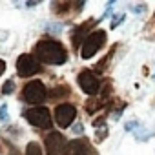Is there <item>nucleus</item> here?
<instances>
[{
  "label": "nucleus",
  "mask_w": 155,
  "mask_h": 155,
  "mask_svg": "<svg viewBox=\"0 0 155 155\" xmlns=\"http://www.w3.org/2000/svg\"><path fill=\"white\" fill-rule=\"evenodd\" d=\"M4 71H6V62L0 58V77H2V73H4Z\"/></svg>",
  "instance_id": "a211bd4d"
},
{
  "label": "nucleus",
  "mask_w": 155,
  "mask_h": 155,
  "mask_svg": "<svg viewBox=\"0 0 155 155\" xmlns=\"http://www.w3.org/2000/svg\"><path fill=\"white\" fill-rule=\"evenodd\" d=\"M68 142H66V137L58 131H51L48 137H46V150H48V155H62L64 150H66Z\"/></svg>",
  "instance_id": "39448f33"
},
{
  "label": "nucleus",
  "mask_w": 155,
  "mask_h": 155,
  "mask_svg": "<svg viewBox=\"0 0 155 155\" xmlns=\"http://www.w3.org/2000/svg\"><path fill=\"white\" fill-rule=\"evenodd\" d=\"M35 57L44 64H55V66L64 64L68 60V53L62 48V44H58L57 40H51V38L40 40L35 46Z\"/></svg>",
  "instance_id": "f257e3e1"
},
{
  "label": "nucleus",
  "mask_w": 155,
  "mask_h": 155,
  "mask_svg": "<svg viewBox=\"0 0 155 155\" xmlns=\"http://www.w3.org/2000/svg\"><path fill=\"white\" fill-rule=\"evenodd\" d=\"M15 91V82L13 81H8L4 86H2V93L4 95H9V93H13Z\"/></svg>",
  "instance_id": "4468645a"
},
{
  "label": "nucleus",
  "mask_w": 155,
  "mask_h": 155,
  "mask_svg": "<svg viewBox=\"0 0 155 155\" xmlns=\"http://www.w3.org/2000/svg\"><path fill=\"white\" fill-rule=\"evenodd\" d=\"M133 11H135V13H142V11H144V6H140V8H139V6H137V8H135V9H133Z\"/></svg>",
  "instance_id": "6ab92c4d"
},
{
  "label": "nucleus",
  "mask_w": 155,
  "mask_h": 155,
  "mask_svg": "<svg viewBox=\"0 0 155 155\" xmlns=\"http://www.w3.org/2000/svg\"><path fill=\"white\" fill-rule=\"evenodd\" d=\"M77 117V110L71 104H60L55 110V120L60 128H68Z\"/></svg>",
  "instance_id": "0eeeda50"
},
{
  "label": "nucleus",
  "mask_w": 155,
  "mask_h": 155,
  "mask_svg": "<svg viewBox=\"0 0 155 155\" xmlns=\"http://www.w3.org/2000/svg\"><path fill=\"white\" fill-rule=\"evenodd\" d=\"M137 128H139V124H137L135 120H131V122H128V124H126V131H135Z\"/></svg>",
  "instance_id": "f3484780"
},
{
  "label": "nucleus",
  "mask_w": 155,
  "mask_h": 155,
  "mask_svg": "<svg viewBox=\"0 0 155 155\" xmlns=\"http://www.w3.org/2000/svg\"><path fill=\"white\" fill-rule=\"evenodd\" d=\"M48 91H46V86L40 82V81H31L26 84L24 91H22V97L26 102L29 104H40L44 99H46Z\"/></svg>",
  "instance_id": "7ed1b4c3"
},
{
  "label": "nucleus",
  "mask_w": 155,
  "mask_h": 155,
  "mask_svg": "<svg viewBox=\"0 0 155 155\" xmlns=\"http://www.w3.org/2000/svg\"><path fill=\"white\" fill-rule=\"evenodd\" d=\"M68 93H69V88L68 86H58V88H53L51 90V97L53 99H60V97H64Z\"/></svg>",
  "instance_id": "f8f14e48"
},
{
  "label": "nucleus",
  "mask_w": 155,
  "mask_h": 155,
  "mask_svg": "<svg viewBox=\"0 0 155 155\" xmlns=\"http://www.w3.org/2000/svg\"><path fill=\"white\" fill-rule=\"evenodd\" d=\"M38 69L40 68H38V62H37L35 57H31V55H20L17 58V73L20 77H31Z\"/></svg>",
  "instance_id": "423d86ee"
},
{
  "label": "nucleus",
  "mask_w": 155,
  "mask_h": 155,
  "mask_svg": "<svg viewBox=\"0 0 155 155\" xmlns=\"http://www.w3.org/2000/svg\"><path fill=\"white\" fill-rule=\"evenodd\" d=\"M102 108V101L101 99H90L88 102H86V110H88V113H95L97 110H101Z\"/></svg>",
  "instance_id": "9b49d317"
},
{
  "label": "nucleus",
  "mask_w": 155,
  "mask_h": 155,
  "mask_svg": "<svg viewBox=\"0 0 155 155\" xmlns=\"http://www.w3.org/2000/svg\"><path fill=\"white\" fill-rule=\"evenodd\" d=\"M62 155H95V153H93L91 146H90L86 140L79 139V140H71V142L66 146V150H64Z\"/></svg>",
  "instance_id": "1a4fd4ad"
},
{
  "label": "nucleus",
  "mask_w": 155,
  "mask_h": 155,
  "mask_svg": "<svg viewBox=\"0 0 155 155\" xmlns=\"http://www.w3.org/2000/svg\"><path fill=\"white\" fill-rule=\"evenodd\" d=\"M0 120H8V106L6 104L0 106Z\"/></svg>",
  "instance_id": "2eb2a0df"
},
{
  "label": "nucleus",
  "mask_w": 155,
  "mask_h": 155,
  "mask_svg": "<svg viewBox=\"0 0 155 155\" xmlns=\"http://www.w3.org/2000/svg\"><path fill=\"white\" fill-rule=\"evenodd\" d=\"M79 86L82 88V91H86L88 95H95L99 90H101V82H99V79L91 73V71H82L81 75H79Z\"/></svg>",
  "instance_id": "6e6552de"
},
{
  "label": "nucleus",
  "mask_w": 155,
  "mask_h": 155,
  "mask_svg": "<svg viewBox=\"0 0 155 155\" xmlns=\"http://www.w3.org/2000/svg\"><path fill=\"white\" fill-rule=\"evenodd\" d=\"M91 26H93V20H88V22H84L82 26L75 28V31H73V35H71V38H73V46H75V48H79V44H81L82 38L86 40V37H88V29H90Z\"/></svg>",
  "instance_id": "9d476101"
},
{
  "label": "nucleus",
  "mask_w": 155,
  "mask_h": 155,
  "mask_svg": "<svg viewBox=\"0 0 155 155\" xmlns=\"http://www.w3.org/2000/svg\"><path fill=\"white\" fill-rule=\"evenodd\" d=\"M122 20H124V15H117V17L111 20V29H113V28H117V26H119Z\"/></svg>",
  "instance_id": "dca6fc26"
},
{
  "label": "nucleus",
  "mask_w": 155,
  "mask_h": 155,
  "mask_svg": "<svg viewBox=\"0 0 155 155\" xmlns=\"http://www.w3.org/2000/svg\"><path fill=\"white\" fill-rule=\"evenodd\" d=\"M104 42H106V31L97 29V31L90 33V35L86 37L82 48H81V57H82V58H91V57L104 46Z\"/></svg>",
  "instance_id": "f03ea898"
},
{
  "label": "nucleus",
  "mask_w": 155,
  "mask_h": 155,
  "mask_svg": "<svg viewBox=\"0 0 155 155\" xmlns=\"http://www.w3.org/2000/svg\"><path fill=\"white\" fill-rule=\"evenodd\" d=\"M26 119L37 128H49L51 126V113H49L48 108H42V106L28 110L26 111Z\"/></svg>",
  "instance_id": "20e7f679"
},
{
  "label": "nucleus",
  "mask_w": 155,
  "mask_h": 155,
  "mask_svg": "<svg viewBox=\"0 0 155 155\" xmlns=\"http://www.w3.org/2000/svg\"><path fill=\"white\" fill-rule=\"evenodd\" d=\"M26 155H42V148L37 142H29L26 148Z\"/></svg>",
  "instance_id": "ddd939ff"
}]
</instances>
